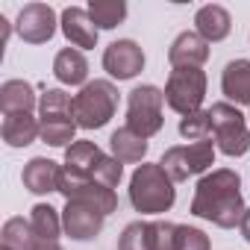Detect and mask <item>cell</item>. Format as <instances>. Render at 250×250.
<instances>
[{
  "instance_id": "4",
  "label": "cell",
  "mask_w": 250,
  "mask_h": 250,
  "mask_svg": "<svg viewBox=\"0 0 250 250\" xmlns=\"http://www.w3.org/2000/svg\"><path fill=\"white\" fill-rule=\"evenodd\" d=\"M209 121H212V136H215V147L235 159L244 156L250 150V130H247V115L238 112V106L232 103H212L209 109Z\"/></svg>"
},
{
  "instance_id": "10",
  "label": "cell",
  "mask_w": 250,
  "mask_h": 250,
  "mask_svg": "<svg viewBox=\"0 0 250 250\" xmlns=\"http://www.w3.org/2000/svg\"><path fill=\"white\" fill-rule=\"evenodd\" d=\"M103 215L97 209H91L88 203H80V200H65V209H62V229L68 238L74 241H91L100 235L103 229Z\"/></svg>"
},
{
  "instance_id": "1",
  "label": "cell",
  "mask_w": 250,
  "mask_h": 250,
  "mask_svg": "<svg viewBox=\"0 0 250 250\" xmlns=\"http://www.w3.org/2000/svg\"><path fill=\"white\" fill-rule=\"evenodd\" d=\"M247 206L241 197V177L232 168L209 171L197 180L194 197H191V215L203 218L221 229H232L241 224Z\"/></svg>"
},
{
  "instance_id": "33",
  "label": "cell",
  "mask_w": 250,
  "mask_h": 250,
  "mask_svg": "<svg viewBox=\"0 0 250 250\" xmlns=\"http://www.w3.org/2000/svg\"><path fill=\"white\" fill-rule=\"evenodd\" d=\"M0 250H9V247H3V244H0Z\"/></svg>"
},
{
  "instance_id": "31",
  "label": "cell",
  "mask_w": 250,
  "mask_h": 250,
  "mask_svg": "<svg viewBox=\"0 0 250 250\" xmlns=\"http://www.w3.org/2000/svg\"><path fill=\"white\" fill-rule=\"evenodd\" d=\"M238 229H241V235L250 241V206H247V212H244V218H241V224H238Z\"/></svg>"
},
{
  "instance_id": "26",
  "label": "cell",
  "mask_w": 250,
  "mask_h": 250,
  "mask_svg": "<svg viewBox=\"0 0 250 250\" xmlns=\"http://www.w3.org/2000/svg\"><path fill=\"white\" fill-rule=\"evenodd\" d=\"M44 115H74V97L65 88H47L39 97V118Z\"/></svg>"
},
{
  "instance_id": "28",
  "label": "cell",
  "mask_w": 250,
  "mask_h": 250,
  "mask_svg": "<svg viewBox=\"0 0 250 250\" xmlns=\"http://www.w3.org/2000/svg\"><path fill=\"white\" fill-rule=\"evenodd\" d=\"M174 250H212V241L203 229L188 227V224H177V241Z\"/></svg>"
},
{
  "instance_id": "6",
  "label": "cell",
  "mask_w": 250,
  "mask_h": 250,
  "mask_svg": "<svg viewBox=\"0 0 250 250\" xmlns=\"http://www.w3.org/2000/svg\"><path fill=\"white\" fill-rule=\"evenodd\" d=\"M206 83L209 80L200 68H174L165 83V103L183 118L191 112H200L206 100Z\"/></svg>"
},
{
  "instance_id": "12",
  "label": "cell",
  "mask_w": 250,
  "mask_h": 250,
  "mask_svg": "<svg viewBox=\"0 0 250 250\" xmlns=\"http://www.w3.org/2000/svg\"><path fill=\"white\" fill-rule=\"evenodd\" d=\"M59 177H62V165L47 159V156H36L24 165L21 171V180H24V188L33 191V194H50V191H59Z\"/></svg>"
},
{
  "instance_id": "8",
  "label": "cell",
  "mask_w": 250,
  "mask_h": 250,
  "mask_svg": "<svg viewBox=\"0 0 250 250\" xmlns=\"http://www.w3.org/2000/svg\"><path fill=\"white\" fill-rule=\"evenodd\" d=\"M56 27H59V18H56L53 6H47V3H27L15 21V33L27 44H47L56 36Z\"/></svg>"
},
{
  "instance_id": "15",
  "label": "cell",
  "mask_w": 250,
  "mask_h": 250,
  "mask_svg": "<svg viewBox=\"0 0 250 250\" xmlns=\"http://www.w3.org/2000/svg\"><path fill=\"white\" fill-rule=\"evenodd\" d=\"M221 91L227 94V103L250 106V59L227 62V68L221 74Z\"/></svg>"
},
{
  "instance_id": "19",
  "label": "cell",
  "mask_w": 250,
  "mask_h": 250,
  "mask_svg": "<svg viewBox=\"0 0 250 250\" xmlns=\"http://www.w3.org/2000/svg\"><path fill=\"white\" fill-rule=\"evenodd\" d=\"M109 147H112V156L118 159V162H124V165H133V162H145V156H147V139H142V136H136L133 130H127V127H118L112 136H109Z\"/></svg>"
},
{
  "instance_id": "30",
  "label": "cell",
  "mask_w": 250,
  "mask_h": 250,
  "mask_svg": "<svg viewBox=\"0 0 250 250\" xmlns=\"http://www.w3.org/2000/svg\"><path fill=\"white\" fill-rule=\"evenodd\" d=\"M153 229H156V250H174L177 224H171V221H153Z\"/></svg>"
},
{
  "instance_id": "22",
  "label": "cell",
  "mask_w": 250,
  "mask_h": 250,
  "mask_svg": "<svg viewBox=\"0 0 250 250\" xmlns=\"http://www.w3.org/2000/svg\"><path fill=\"white\" fill-rule=\"evenodd\" d=\"M30 224H33V232H36L39 241H59V235L65 232L62 229V215L50 203H36L30 209Z\"/></svg>"
},
{
  "instance_id": "20",
  "label": "cell",
  "mask_w": 250,
  "mask_h": 250,
  "mask_svg": "<svg viewBox=\"0 0 250 250\" xmlns=\"http://www.w3.org/2000/svg\"><path fill=\"white\" fill-rule=\"evenodd\" d=\"M39 124H42V142L44 145H50V147H71L77 139V121H74V115H44V118H39Z\"/></svg>"
},
{
  "instance_id": "18",
  "label": "cell",
  "mask_w": 250,
  "mask_h": 250,
  "mask_svg": "<svg viewBox=\"0 0 250 250\" xmlns=\"http://www.w3.org/2000/svg\"><path fill=\"white\" fill-rule=\"evenodd\" d=\"M36 106H39V97L27 80H6L0 85V109H3V115L33 112Z\"/></svg>"
},
{
  "instance_id": "27",
  "label": "cell",
  "mask_w": 250,
  "mask_h": 250,
  "mask_svg": "<svg viewBox=\"0 0 250 250\" xmlns=\"http://www.w3.org/2000/svg\"><path fill=\"white\" fill-rule=\"evenodd\" d=\"M212 133V121H209V109L191 112L186 118H180V136L188 142H206V136Z\"/></svg>"
},
{
  "instance_id": "2",
  "label": "cell",
  "mask_w": 250,
  "mask_h": 250,
  "mask_svg": "<svg viewBox=\"0 0 250 250\" xmlns=\"http://www.w3.org/2000/svg\"><path fill=\"white\" fill-rule=\"evenodd\" d=\"M130 203L142 215H162L174 206L177 188L159 162H142L130 177Z\"/></svg>"
},
{
  "instance_id": "9",
  "label": "cell",
  "mask_w": 250,
  "mask_h": 250,
  "mask_svg": "<svg viewBox=\"0 0 250 250\" xmlns=\"http://www.w3.org/2000/svg\"><path fill=\"white\" fill-rule=\"evenodd\" d=\"M103 71L112 80H133L145 71V50L133 39H118L103 50Z\"/></svg>"
},
{
  "instance_id": "7",
  "label": "cell",
  "mask_w": 250,
  "mask_h": 250,
  "mask_svg": "<svg viewBox=\"0 0 250 250\" xmlns=\"http://www.w3.org/2000/svg\"><path fill=\"white\" fill-rule=\"evenodd\" d=\"M215 142H191V145H177L168 147L159 159V165L165 168V174L174 183H183L188 177L206 174L215 165Z\"/></svg>"
},
{
  "instance_id": "11",
  "label": "cell",
  "mask_w": 250,
  "mask_h": 250,
  "mask_svg": "<svg viewBox=\"0 0 250 250\" xmlns=\"http://www.w3.org/2000/svg\"><path fill=\"white\" fill-rule=\"evenodd\" d=\"M59 30H62V36L68 39V44L77 47V50H94V47H97L100 30L94 27L88 9H80V6L62 9V15H59Z\"/></svg>"
},
{
  "instance_id": "24",
  "label": "cell",
  "mask_w": 250,
  "mask_h": 250,
  "mask_svg": "<svg viewBox=\"0 0 250 250\" xmlns=\"http://www.w3.org/2000/svg\"><path fill=\"white\" fill-rule=\"evenodd\" d=\"M118 250H156V229L153 221H133L124 227L118 238Z\"/></svg>"
},
{
  "instance_id": "23",
  "label": "cell",
  "mask_w": 250,
  "mask_h": 250,
  "mask_svg": "<svg viewBox=\"0 0 250 250\" xmlns=\"http://www.w3.org/2000/svg\"><path fill=\"white\" fill-rule=\"evenodd\" d=\"M0 244L9 247V250H36L39 238L33 232V224L24 218H9L0 229Z\"/></svg>"
},
{
  "instance_id": "32",
  "label": "cell",
  "mask_w": 250,
  "mask_h": 250,
  "mask_svg": "<svg viewBox=\"0 0 250 250\" xmlns=\"http://www.w3.org/2000/svg\"><path fill=\"white\" fill-rule=\"evenodd\" d=\"M36 250H62V247H59V241H39Z\"/></svg>"
},
{
  "instance_id": "21",
  "label": "cell",
  "mask_w": 250,
  "mask_h": 250,
  "mask_svg": "<svg viewBox=\"0 0 250 250\" xmlns=\"http://www.w3.org/2000/svg\"><path fill=\"white\" fill-rule=\"evenodd\" d=\"M103 156H106V153H103L94 142L80 139V142H74V145L65 150V168H68V171H74V174L91 177V171L97 168V162H100Z\"/></svg>"
},
{
  "instance_id": "5",
  "label": "cell",
  "mask_w": 250,
  "mask_h": 250,
  "mask_svg": "<svg viewBox=\"0 0 250 250\" xmlns=\"http://www.w3.org/2000/svg\"><path fill=\"white\" fill-rule=\"evenodd\" d=\"M162 106L165 91L156 85H136L127 94V130H133L142 139H153L162 130Z\"/></svg>"
},
{
  "instance_id": "17",
  "label": "cell",
  "mask_w": 250,
  "mask_h": 250,
  "mask_svg": "<svg viewBox=\"0 0 250 250\" xmlns=\"http://www.w3.org/2000/svg\"><path fill=\"white\" fill-rule=\"evenodd\" d=\"M53 77L62 83V85H85L88 83V62L83 56V50L77 47H65L56 53L53 59Z\"/></svg>"
},
{
  "instance_id": "16",
  "label": "cell",
  "mask_w": 250,
  "mask_h": 250,
  "mask_svg": "<svg viewBox=\"0 0 250 250\" xmlns=\"http://www.w3.org/2000/svg\"><path fill=\"white\" fill-rule=\"evenodd\" d=\"M0 136L9 147H30L36 139H42V124L33 112H15V115H3V127Z\"/></svg>"
},
{
  "instance_id": "13",
  "label": "cell",
  "mask_w": 250,
  "mask_h": 250,
  "mask_svg": "<svg viewBox=\"0 0 250 250\" xmlns=\"http://www.w3.org/2000/svg\"><path fill=\"white\" fill-rule=\"evenodd\" d=\"M206 59H209V44L197 33H191V30L180 33L171 42V47H168L171 68H200Z\"/></svg>"
},
{
  "instance_id": "14",
  "label": "cell",
  "mask_w": 250,
  "mask_h": 250,
  "mask_svg": "<svg viewBox=\"0 0 250 250\" xmlns=\"http://www.w3.org/2000/svg\"><path fill=\"white\" fill-rule=\"evenodd\" d=\"M232 30V18L229 12L221 6V3H206L197 9L194 15V33L206 42V44H215V42H224Z\"/></svg>"
},
{
  "instance_id": "25",
  "label": "cell",
  "mask_w": 250,
  "mask_h": 250,
  "mask_svg": "<svg viewBox=\"0 0 250 250\" xmlns=\"http://www.w3.org/2000/svg\"><path fill=\"white\" fill-rule=\"evenodd\" d=\"M85 9H88L97 30H115L127 18V3L124 0H91Z\"/></svg>"
},
{
  "instance_id": "34",
  "label": "cell",
  "mask_w": 250,
  "mask_h": 250,
  "mask_svg": "<svg viewBox=\"0 0 250 250\" xmlns=\"http://www.w3.org/2000/svg\"><path fill=\"white\" fill-rule=\"evenodd\" d=\"M247 121H250V115H247Z\"/></svg>"
},
{
  "instance_id": "29",
  "label": "cell",
  "mask_w": 250,
  "mask_h": 250,
  "mask_svg": "<svg viewBox=\"0 0 250 250\" xmlns=\"http://www.w3.org/2000/svg\"><path fill=\"white\" fill-rule=\"evenodd\" d=\"M121 177H124V162H118L115 156H103L97 162V168L91 171V180L100 183V186H106V188H118Z\"/></svg>"
},
{
  "instance_id": "3",
  "label": "cell",
  "mask_w": 250,
  "mask_h": 250,
  "mask_svg": "<svg viewBox=\"0 0 250 250\" xmlns=\"http://www.w3.org/2000/svg\"><path fill=\"white\" fill-rule=\"evenodd\" d=\"M118 109V88L112 80H88L74 94V121L80 130H100Z\"/></svg>"
}]
</instances>
